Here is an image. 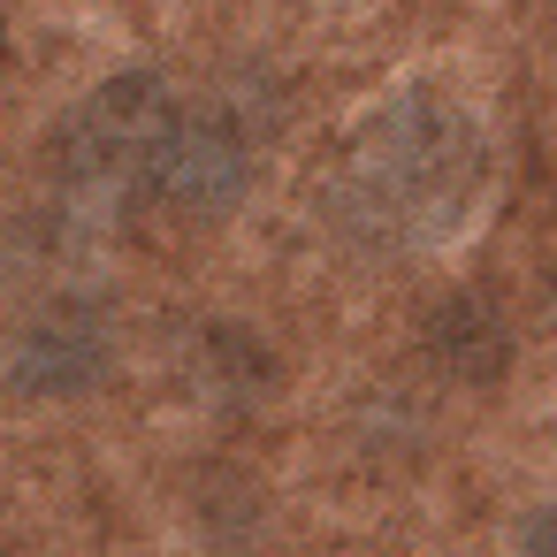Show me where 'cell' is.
<instances>
[{"mask_svg": "<svg viewBox=\"0 0 557 557\" xmlns=\"http://www.w3.org/2000/svg\"><path fill=\"white\" fill-rule=\"evenodd\" d=\"M0 54H9V24H0Z\"/></svg>", "mask_w": 557, "mask_h": 557, "instance_id": "obj_7", "label": "cell"}, {"mask_svg": "<svg viewBox=\"0 0 557 557\" xmlns=\"http://www.w3.org/2000/svg\"><path fill=\"white\" fill-rule=\"evenodd\" d=\"M100 367H108L100 321L77 313V306H62V313H39V321L24 329V344H16V359H9V382L32 389V397H70V389L100 382Z\"/></svg>", "mask_w": 557, "mask_h": 557, "instance_id": "obj_4", "label": "cell"}, {"mask_svg": "<svg viewBox=\"0 0 557 557\" xmlns=\"http://www.w3.org/2000/svg\"><path fill=\"white\" fill-rule=\"evenodd\" d=\"M428 344H435V359H443L450 374H466V382H496V374L511 367V329H504V313H496L488 298H473V290H450V298L428 313Z\"/></svg>", "mask_w": 557, "mask_h": 557, "instance_id": "obj_5", "label": "cell"}, {"mask_svg": "<svg viewBox=\"0 0 557 557\" xmlns=\"http://www.w3.org/2000/svg\"><path fill=\"white\" fill-rule=\"evenodd\" d=\"M527 557H549V519H534V527H527Z\"/></svg>", "mask_w": 557, "mask_h": 557, "instance_id": "obj_6", "label": "cell"}, {"mask_svg": "<svg viewBox=\"0 0 557 557\" xmlns=\"http://www.w3.org/2000/svg\"><path fill=\"white\" fill-rule=\"evenodd\" d=\"M146 184L184 222H222L245 199V184H252V138L230 115H176L169 138L146 161Z\"/></svg>", "mask_w": 557, "mask_h": 557, "instance_id": "obj_3", "label": "cell"}, {"mask_svg": "<svg viewBox=\"0 0 557 557\" xmlns=\"http://www.w3.org/2000/svg\"><path fill=\"white\" fill-rule=\"evenodd\" d=\"M169 123H176L169 85L153 70H123L85 108H70V123L54 138V169H62V184H92V191L131 184V176H146L153 146L169 138Z\"/></svg>", "mask_w": 557, "mask_h": 557, "instance_id": "obj_2", "label": "cell"}, {"mask_svg": "<svg viewBox=\"0 0 557 557\" xmlns=\"http://www.w3.org/2000/svg\"><path fill=\"white\" fill-rule=\"evenodd\" d=\"M473 184H481V138L435 92H405L374 108L336 153V214L367 245L443 237L466 214Z\"/></svg>", "mask_w": 557, "mask_h": 557, "instance_id": "obj_1", "label": "cell"}]
</instances>
